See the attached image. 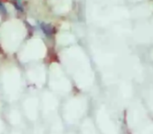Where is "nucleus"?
Masks as SVG:
<instances>
[{
  "label": "nucleus",
  "mask_w": 153,
  "mask_h": 134,
  "mask_svg": "<svg viewBox=\"0 0 153 134\" xmlns=\"http://www.w3.org/2000/svg\"><path fill=\"white\" fill-rule=\"evenodd\" d=\"M41 29H42L43 32H44L46 35L50 36V35L51 34V31H52V30H51V27L49 24L42 23V24H41Z\"/></svg>",
  "instance_id": "obj_1"
},
{
  "label": "nucleus",
  "mask_w": 153,
  "mask_h": 134,
  "mask_svg": "<svg viewBox=\"0 0 153 134\" xmlns=\"http://www.w3.org/2000/svg\"><path fill=\"white\" fill-rule=\"evenodd\" d=\"M14 2H15V6H16V8H18L19 10L22 11L23 7H22V2L21 0H14Z\"/></svg>",
  "instance_id": "obj_2"
},
{
  "label": "nucleus",
  "mask_w": 153,
  "mask_h": 134,
  "mask_svg": "<svg viewBox=\"0 0 153 134\" xmlns=\"http://www.w3.org/2000/svg\"><path fill=\"white\" fill-rule=\"evenodd\" d=\"M0 12L2 13V14H7V8H6V7H5V5L0 1Z\"/></svg>",
  "instance_id": "obj_3"
}]
</instances>
